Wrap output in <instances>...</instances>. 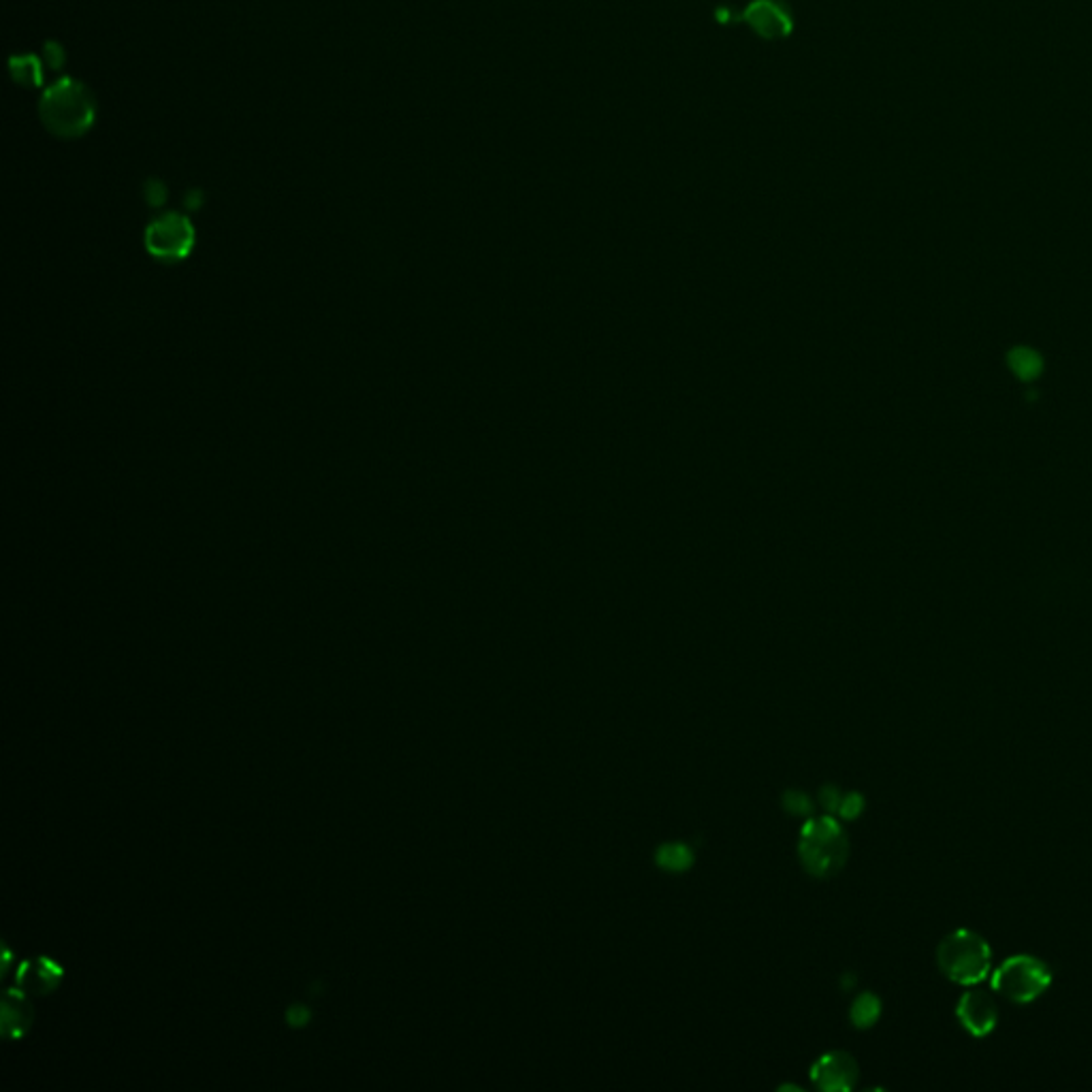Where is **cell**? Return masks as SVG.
Instances as JSON below:
<instances>
[{
    "instance_id": "cell-13",
    "label": "cell",
    "mask_w": 1092,
    "mask_h": 1092,
    "mask_svg": "<svg viewBox=\"0 0 1092 1092\" xmlns=\"http://www.w3.org/2000/svg\"><path fill=\"white\" fill-rule=\"evenodd\" d=\"M1009 363H1011V370L1023 380H1033L1042 372V360L1033 350H1025V348L1015 350L1009 356Z\"/></svg>"
},
{
    "instance_id": "cell-2",
    "label": "cell",
    "mask_w": 1092,
    "mask_h": 1092,
    "mask_svg": "<svg viewBox=\"0 0 1092 1092\" xmlns=\"http://www.w3.org/2000/svg\"><path fill=\"white\" fill-rule=\"evenodd\" d=\"M936 965L950 982L975 986L992 971V950L982 934L961 928L939 943Z\"/></svg>"
},
{
    "instance_id": "cell-5",
    "label": "cell",
    "mask_w": 1092,
    "mask_h": 1092,
    "mask_svg": "<svg viewBox=\"0 0 1092 1092\" xmlns=\"http://www.w3.org/2000/svg\"><path fill=\"white\" fill-rule=\"evenodd\" d=\"M145 248L163 263L184 261L194 248V227L184 213L167 211L157 215L145 229Z\"/></svg>"
},
{
    "instance_id": "cell-8",
    "label": "cell",
    "mask_w": 1092,
    "mask_h": 1092,
    "mask_svg": "<svg viewBox=\"0 0 1092 1092\" xmlns=\"http://www.w3.org/2000/svg\"><path fill=\"white\" fill-rule=\"evenodd\" d=\"M60 977H62V971L54 963L39 959L35 963H26L22 967V971L18 973V984L24 992L45 994L56 988Z\"/></svg>"
},
{
    "instance_id": "cell-1",
    "label": "cell",
    "mask_w": 1092,
    "mask_h": 1092,
    "mask_svg": "<svg viewBox=\"0 0 1092 1092\" xmlns=\"http://www.w3.org/2000/svg\"><path fill=\"white\" fill-rule=\"evenodd\" d=\"M39 118L54 137L80 139L97 120V97L80 80H58L41 95Z\"/></svg>"
},
{
    "instance_id": "cell-15",
    "label": "cell",
    "mask_w": 1092,
    "mask_h": 1092,
    "mask_svg": "<svg viewBox=\"0 0 1092 1092\" xmlns=\"http://www.w3.org/2000/svg\"><path fill=\"white\" fill-rule=\"evenodd\" d=\"M783 805H785L787 811H791V813H796V816H800V813H809V809H811L807 796H803L800 791H787L785 798H783Z\"/></svg>"
},
{
    "instance_id": "cell-7",
    "label": "cell",
    "mask_w": 1092,
    "mask_h": 1092,
    "mask_svg": "<svg viewBox=\"0 0 1092 1092\" xmlns=\"http://www.w3.org/2000/svg\"><path fill=\"white\" fill-rule=\"evenodd\" d=\"M813 1075L822 1088L828 1090H847L853 1086L858 1077L856 1060L845 1052H832L820 1058L813 1069Z\"/></svg>"
},
{
    "instance_id": "cell-14",
    "label": "cell",
    "mask_w": 1092,
    "mask_h": 1092,
    "mask_svg": "<svg viewBox=\"0 0 1092 1092\" xmlns=\"http://www.w3.org/2000/svg\"><path fill=\"white\" fill-rule=\"evenodd\" d=\"M862 809H864V798L860 794H847L839 805V813L847 820H856L862 813Z\"/></svg>"
},
{
    "instance_id": "cell-12",
    "label": "cell",
    "mask_w": 1092,
    "mask_h": 1092,
    "mask_svg": "<svg viewBox=\"0 0 1092 1092\" xmlns=\"http://www.w3.org/2000/svg\"><path fill=\"white\" fill-rule=\"evenodd\" d=\"M658 862L666 870L681 872V870H687L694 864V856H692V851L685 845L668 843V845H662L658 849Z\"/></svg>"
},
{
    "instance_id": "cell-6",
    "label": "cell",
    "mask_w": 1092,
    "mask_h": 1092,
    "mask_svg": "<svg viewBox=\"0 0 1092 1092\" xmlns=\"http://www.w3.org/2000/svg\"><path fill=\"white\" fill-rule=\"evenodd\" d=\"M959 1023L973 1037L990 1035L998 1025V1007L990 992L967 990L956 1005Z\"/></svg>"
},
{
    "instance_id": "cell-10",
    "label": "cell",
    "mask_w": 1092,
    "mask_h": 1092,
    "mask_svg": "<svg viewBox=\"0 0 1092 1092\" xmlns=\"http://www.w3.org/2000/svg\"><path fill=\"white\" fill-rule=\"evenodd\" d=\"M882 1015V1001L872 994V992H864L860 994L853 1005H851V1023L858 1027V1029H868L878 1023V1017Z\"/></svg>"
},
{
    "instance_id": "cell-9",
    "label": "cell",
    "mask_w": 1092,
    "mask_h": 1092,
    "mask_svg": "<svg viewBox=\"0 0 1092 1092\" xmlns=\"http://www.w3.org/2000/svg\"><path fill=\"white\" fill-rule=\"evenodd\" d=\"M24 990H12L3 1005V1033L5 1037H20L33 1021V1009L26 1003Z\"/></svg>"
},
{
    "instance_id": "cell-3",
    "label": "cell",
    "mask_w": 1092,
    "mask_h": 1092,
    "mask_svg": "<svg viewBox=\"0 0 1092 1092\" xmlns=\"http://www.w3.org/2000/svg\"><path fill=\"white\" fill-rule=\"evenodd\" d=\"M990 984L1003 998L1015 1005H1027L1037 1001L1050 988L1052 971L1044 961L1031 954H1017L992 971Z\"/></svg>"
},
{
    "instance_id": "cell-11",
    "label": "cell",
    "mask_w": 1092,
    "mask_h": 1092,
    "mask_svg": "<svg viewBox=\"0 0 1092 1092\" xmlns=\"http://www.w3.org/2000/svg\"><path fill=\"white\" fill-rule=\"evenodd\" d=\"M12 76L18 84L22 86H28V88H37L41 86V80H43V68H41V62L39 58L35 56H20V58H12Z\"/></svg>"
},
{
    "instance_id": "cell-4",
    "label": "cell",
    "mask_w": 1092,
    "mask_h": 1092,
    "mask_svg": "<svg viewBox=\"0 0 1092 1092\" xmlns=\"http://www.w3.org/2000/svg\"><path fill=\"white\" fill-rule=\"evenodd\" d=\"M847 851V837L832 818L809 822L800 841V858L813 875H832L845 864Z\"/></svg>"
},
{
    "instance_id": "cell-16",
    "label": "cell",
    "mask_w": 1092,
    "mask_h": 1092,
    "mask_svg": "<svg viewBox=\"0 0 1092 1092\" xmlns=\"http://www.w3.org/2000/svg\"><path fill=\"white\" fill-rule=\"evenodd\" d=\"M308 1017H310V1013H308V1009H304V1007H293V1009L288 1011V1021H290V1025H295V1027L306 1025V1023H308Z\"/></svg>"
}]
</instances>
